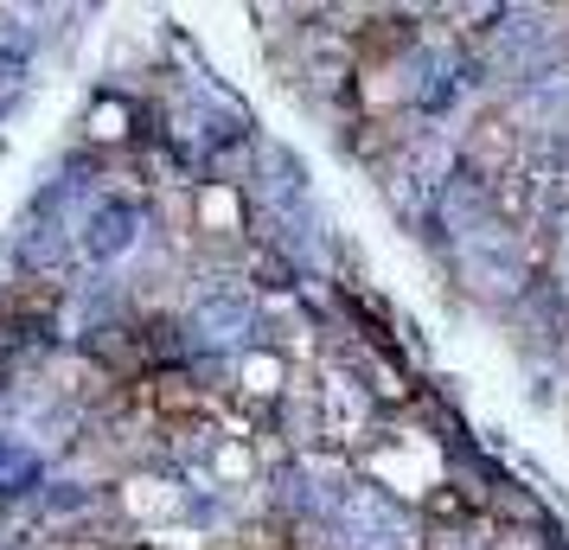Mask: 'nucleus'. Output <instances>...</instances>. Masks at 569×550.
<instances>
[{"label":"nucleus","instance_id":"obj_1","mask_svg":"<svg viewBox=\"0 0 569 550\" xmlns=\"http://www.w3.org/2000/svg\"><path fill=\"white\" fill-rule=\"evenodd\" d=\"M134 397H141L148 410H160V417H199V410H206V391H199L186 371H154V378L134 384Z\"/></svg>","mask_w":569,"mask_h":550},{"label":"nucleus","instance_id":"obj_2","mask_svg":"<svg viewBox=\"0 0 569 550\" xmlns=\"http://www.w3.org/2000/svg\"><path fill=\"white\" fill-rule=\"evenodd\" d=\"M429 512H436V519H467V499L461 493H436L429 499Z\"/></svg>","mask_w":569,"mask_h":550}]
</instances>
